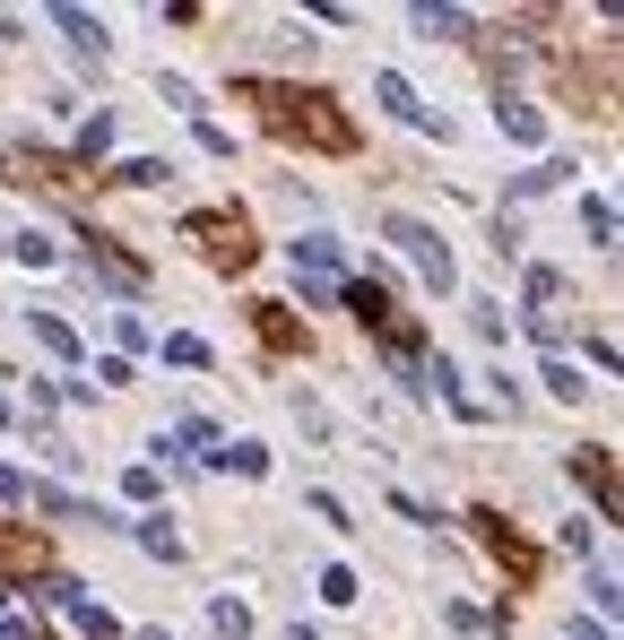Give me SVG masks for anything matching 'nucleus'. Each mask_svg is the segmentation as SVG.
Masks as SVG:
<instances>
[{"mask_svg": "<svg viewBox=\"0 0 624 640\" xmlns=\"http://www.w3.org/2000/svg\"><path fill=\"white\" fill-rule=\"evenodd\" d=\"M260 104H269V122H278V130H287V139H312V148H356V130H347V113H339V104L330 96H304V87H252Z\"/></svg>", "mask_w": 624, "mask_h": 640, "instance_id": "f257e3e1", "label": "nucleus"}, {"mask_svg": "<svg viewBox=\"0 0 624 640\" xmlns=\"http://www.w3.org/2000/svg\"><path fill=\"white\" fill-rule=\"evenodd\" d=\"M382 234L416 260V277H425L434 295H451V286H460V260H451V243H443V225H425V217H408V208H391V217H382Z\"/></svg>", "mask_w": 624, "mask_h": 640, "instance_id": "f03ea898", "label": "nucleus"}, {"mask_svg": "<svg viewBox=\"0 0 624 640\" xmlns=\"http://www.w3.org/2000/svg\"><path fill=\"white\" fill-rule=\"evenodd\" d=\"M529 338L538 346H572L581 338V303L555 269H529Z\"/></svg>", "mask_w": 624, "mask_h": 640, "instance_id": "7ed1b4c3", "label": "nucleus"}, {"mask_svg": "<svg viewBox=\"0 0 624 640\" xmlns=\"http://www.w3.org/2000/svg\"><path fill=\"white\" fill-rule=\"evenodd\" d=\"M35 597H44V615L61 623V632H79V640H113V615H104V606L79 589V580H44Z\"/></svg>", "mask_w": 624, "mask_h": 640, "instance_id": "20e7f679", "label": "nucleus"}, {"mask_svg": "<svg viewBox=\"0 0 624 640\" xmlns=\"http://www.w3.org/2000/svg\"><path fill=\"white\" fill-rule=\"evenodd\" d=\"M191 243H200L217 269H243V260H252V234H243L235 217H191Z\"/></svg>", "mask_w": 624, "mask_h": 640, "instance_id": "39448f33", "label": "nucleus"}, {"mask_svg": "<svg viewBox=\"0 0 624 640\" xmlns=\"http://www.w3.org/2000/svg\"><path fill=\"white\" fill-rule=\"evenodd\" d=\"M373 96H382V113H399V122H416V130H443V139H451V122H443V113H425L399 70H382V78H373Z\"/></svg>", "mask_w": 624, "mask_h": 640, "instance_id": "423d86ee", "label": "nucleus"}, {"mask_svg": "<svg viewBox=\"0 0 624 640\" xmlns=\"http://www.w3.org/2000/svg\"><path fill=\"white\" fill-rule=\"evenodd\" d=\"M572 468H581V476H590V493H599V520H616V511H624V493H616V459H607V450H581Z\"/></svg>", "mask_w": 624, "mask_h": 640, "instance_id": "0eeeda50", "label": "nucleus"}, {"mask_svg": "<svg viewBox=\"0 0 624 640\" xmlns=\"http://www.w3.org/2000/svg\"><path fill=\"white\" fill-rule=\"evenodd\" d=\"M208 632L217 640H252V606H243V597H208Z\"/></svg>", "mask_w": 624, "mask_h": 640, "instance_id": "6e6552de", "label": "nucleus"}, {"mask_svg": "<svg viewBox=\"0 0 624 640\" xmlns=\"http://www.w3.org/2000/svg\"><path fill=\"white\" fill-rule=\"evenodd\" d=\"M52 27H61L79 52H96V61H104V18H87V9H52Z\"/></svg>", "mask_w": 624, "mask_h": 640, "instance_id": "1a4fd4ad", "label": "nucleus"}, {"mask_svg": "<svg viewBox=\"0 0 624 640\" xmlns=\"http://www.w3.org/2000/svg\"><path fill=\"white\" fill-rule=\"evenodd\" d=\"M339 269V234H304L295 243V277H330Z\"/></svg>", "mask_w": 624, "mask_h": 640, "instance_id": "9d476101", "label": "nucleus"}, {"mask_svg": "<svg viewBox=\"0 0 624 640\" xmlns=\"http://www.w3.org/2000/svg\"><path fill=\"white\" fill-rule=\"evenodd\" d=\"M416 27H425L434 44H468V9H434V0H425V9H416Z\"/></svg>", "mask_w": 624, "mask_h": 640, "instance_id": "9b49d317", "label": "nucleus"}, {"mask_svg": "<svg viewBox=\"0 0 624 640\" xmlns=\"http://www.w3.org/2000/svg\"><path fill=\"white\" fill-rule=\"evenodd\" d=\"M572 174H581L572 156H547L538 174H520V182H512V199H538V191H555V182H572Z\"/></svg>", "mask_w": 624, "mask_h": 640, "instance_id": "f8f14e48", "label": "nucleus"}, {"mask_svg": "<svg viewBox=\"0 0 624 640\" xmlns=\"http://www.w3.org/2000/svg\"><path fill=\"white\" fill-rule=\"evenodd\" d=\"M27 329H35V338H44V355H61V364L79 355V338H70V321H61V312H27Z\"/></svg>", "mask_w": 624, "mask_h": 640, "instance_id": "ddd939ff", "label": "nucleus"}, {"mask_svg": "<svg viewBox=\"0 0 624 640\" xmlns=\"http://www.w3.org/2000/svg\"><path fill=\"white\" fill-rule=\"evenodd\" d=\"M208 468H235V476H269V450L260 442H217V459Z\"/></svg>", "mask_w": 624, "mask_h": 640, "instance_id": "4468645a", "label": "nucleus"}, {"mask_svg": "<svg viewBox=\"0 0 624 640\" xmlns=\"http://www.w3.org/2000/svg\"><path fill=\"white\" fill-rule=\"evenodd\" d=\"M131 528H139V545H148L156 563H183V528H165L156 511H148V520H131Z\"/></svg>", "mask_w": 624, "mask_h": 640, "instance_id": "2eb2a0df", "label": "nucleus"}, {"mask_svg": "<svg viewBox=\"0 0 624 640\" xmlns=\"http://www.w3.org/2000/svg\"><path fill=\"white\" fill-rule=\"evenodd\" d=\"M495 122H503V139H520V148H538V139H547V122H538L529 104H512V96H503V113H495Z\"/></svg>", "mask_w": 624, "mask_h": 640, "instance_id": "dca6fc26", "label": "nucleus"}, {"mask_svg": "<svg viewBox=\"0 0 624 640\" xmlns=\"http://www.w3.org/2000/svg\"><path fill=\"white\" fill-rule=\"evenodd\" d=\"M538 381H547V398H564V407H581V390H590V381H581V373H572L564 355H555V364H547V373H538Z\"/></svg>", "mask_w": 624, "mask_h": 640, "instance_id": "f3484780", "label": "nucleus"}, {"mask_svg": "<svg viewBox=\"0 0 624 640\" xmlns=\"http://www.w3.org/2000/svg\"><path fill=\"white\" fill-rule=\"evenodd\" d=\"M581 225H590V243L607 251L616 243V199H581Z\"/></svg>", "mask_w": 624, "mask_h": 640, "instance_id": "a211bd4d", "label": "nucleus"}, {"mask_svg": "<svg viewBox=\"0 0 624 640\" xmlns=\"http://www.w3.org/2000/svg\"><path fill=\"white\" fill-rule=\"evenodd\" d=\"M174 165L165 156H131V165H113V182H131V191H148V182H165Z\"/></svg>", "mask_w": 624, "mask_h": 640, "instance_id": "6ab92c4d", "label": "nucleus"}, {"mask_svg": "<svg viewBox=\"0 0 624 640\" xmlns=\"http://www.w3.org/2000/svg\"><path fill=\"white\" fill-rule=\"evenodd\" d=\"M113 148V113H87V122H79V156H104Z\"/></svg>", "mask_w": 624, "mask_h": 640, "instance_id": "aec40b11", "label": "nucleus"}, {"mask_svg": "<svg viewBox=\"0 0 624 640\" xmlns=\"http://www.w3.org/2000/svg\"><path fill=\"white\" fill-rule=\"evenodd\" d=\"M165 364H191V373H200V364H208V338H191V329H174V338H165Z\"/></svg>", "mask_w": 624, "mask_h": 640, "instance_id": "412c9836", "label": "nucleus"}, {"mask_svg": "<svg viewBox=\"0 0 624 640\" xmlns=\"http://www.w3.org/2000/svg\"><path fill=\"white\" fill-rule=\"evenodd\" d=\"M321 597H330V606H347V597H356V571H347V563H330V571H321Z\"/></svg>", "mask_w": 624, "mask_h": 640, "instance_id": "4be33fe9", "label": "nucleus"}, {"mask_svg": "<svg viewBox=\"0 0 624 640\" xmlns=\"http://www.w3.org/2000/svg\"><path fill=\"white\" fill-rule=\"evenodd\" d=\"M156 485H165V476H156L148 459H139V468H131V476H122V493H131V502H156Z\"/></svg>", "mask_w": 624, "mask_h": 640, "instance_id": "5701e85b", "label": "nucleus"}, {"mask_svg": "<svg viewBox=\"0 0 624 640\" xmlns=\"http://www.w3.org/2000/svg\"><path fill=\"white\" fill-rule=\"evenodd\" d=\"M312 520H321V528H356V520H347V502H339V493H312Z\"/></svg>", "mask_w": 624, "mask_h": 640, "instance_id": "b1692460", "label": "nucleus"}, {"mask_svg": "<svg viewBox=\"0 0 624 640\" xmlns=\"http://www.w3.org/2000/svg\"><path fill=\"white\" fill-rule=\"evenodd\" d=\"M616 597H624L616 571H590V606H599V615H616Z\"/></svg>", "mask_w": 624, "mask_h": 640, "instance_id": "393cba45", "label": "nucleus"}, {"mask_svg": "<svg viewBox=\"0 0 624 640\" xmlns=\"http://www.w3.org/2000/svg\"><path fill=\"white\" fill-rule=\"evenodd\" d=\"M0 502H27V476H18V468H0Z\"/></svg>", "mask_w": 624, "mask_h": 640, "instance_id": "a878e982", "label": "nucleus"}, {"mask_svg": "<svg viewBox=\"0 0 624 640\" xmlns=\"http://www.w3.org/2000/svg\"><path fill=\"white\" fill-rule=\"evenodd\" d=\"M0 640H35V623H18V615H0Z\"/></svg>", "mask_w": 624, "mask_h": 640, "instance_id": "bb28decb", "label": "nucleus"}, {"mask_svg": "<svg viewBox=\"0 0 624 640\" xmlns=\"http://www.w3.org/2000/svg\"><path fill=\"white\" fill-rule=\"evenodd\" d=\"M287 640H321V632H312V623H295V632H287Z\"/></svg>", "mask_w": 624, "mask_h": 640, "instance_id": "cd10ccee", "label": "nucleus"}, {"mask_svg": "<svg viewBox=\"0 0 624 640\" xmlns=\"http://www.w3.org/2000/svg\"><path fill=\"white\" fill-rule=\"evenodd\" d=\"M139 640H174V632H139Z\"/></svg>", "mask_w": 624, "mask_h": 640, "instance_id": "c85d7f7f", "label": "nucleus"}, {"mask_svg": "<svg viewBox=\"0 0 624 640\" xmlns=\"http://www.w3.org/2000/svg\"><path fill=\"white\" fill-rule=\"evenodd\" d=\"M0 424H9V407H0Z\"/></svg>", "mask_w": 624, "mask_h": 640, "instance_id": "c756f323", "label": "nucleus"}, {"mask_svg": "<svg viewBox=\"0 0 624 640\" xmlns=\"http://www.w3.org/2000/svg\"><path fill=\"white\" fill-rule=\"evenodd\" d=\"M0 251H9V234H0Z\"/></svg>", "mask_w": 624, "mask_h": 640, "instance_id": "7c9ffc66", "label": "nucleus"}]
</instances>
